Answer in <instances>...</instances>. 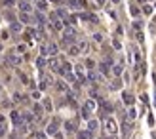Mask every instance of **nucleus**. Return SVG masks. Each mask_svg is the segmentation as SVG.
I'll use <instances>...</instances> for the list:
<instances>
[{
    "label": "nucleus",
    "mask_w": 156,
    "mask_h": 139,
    "mask_svg": "<svg viewBox=\"0 0 156 139\" xmlns=\"http://www.w3.org/2000/svg\"><path fill=\"white\" fill-rule=\"evenodd\" d=\"M90 80H97V74L95 73H90Z\"/></svg>",
    "instance_id": "obj_29"
},
{
    "label": "nucleus",
    "mask_w": 156,
    "mask_h": 139,
    "mask_svg": "<svg viewBox=\"0 0 156 139\" xmlns=\"http://www.w3.org/2000/svg\"><path fill=\"white\" fill-rule=\"evenodd\" d=\"M53 29H55V31H61V29H63V23H61L55 15H53Z\"/></svg>",
    "instance_id": "obj_6"
},
{
    "label": "nucleus",
    "mask_w": 156,
    "mask_h": 139,
    "mask_svg": "<svg viewBox=\"0 0 156 139\" xmlns=\"http://www.w3.org/2000/svg\"><path fill=\"white\" fill-rule=\"evenodd\" d=\"M21 21H25V23L29 21V15H27V13H21Z\"/></svg>",
    "instance_id": "obj_26"
},
{
    "label": "nucleus",
    "mask_w": 156,
    "mask_h": 139,
    "mask_svg": "<svg viewBox=\"0 0 156 139\" xmlns=\"http://www.w3.org/2000/svg\"><path fill=\"white\" fill-rule=\"evenodd\" d=\"M112 74H114V76H120V74H122V67H120V65H114V67H112Z\"/></svg>",
    "instance_id": "obj_13"
},
{
    "label": "nucleus",
    "mask_w": 156,
    "mask_h": 139,
    "mask_svg": "<svg viewBox=\"0 0 156 139\" xmlns=\"http://www.w3.org/2000/svg\"><path fill=\"white\" fill-rule=\"evenodd\" d=\"M25 120L27 122H32V114H25Z\"/></svg>",
    "instance_id": "obj_28"
},
{
    "label": "nucleus",
    "mask_w": 156,
    "mask_h": 139,
    "mask_svg": "<svg viewBox=\"0 0 156 139\" xmlns=\"http://www.w3.org/2000/svg\"><path fill=\"white\" fill-rule=\"evenodd\" d=\"M12 31H13V32H19V31H21V25H19V23H13V25H12Z\"/></svg>",
    "instance_id": "obj_16"
},
{
    "label": "nucleus",
    "mask_w": 156,
    "mask_h": 139,
    "mask_svg": "<svg viewBox=\"0 0 156 139\" xmlns=\"http://www.w3.org/2000/svg\"><path fill=\"white\" fill-rule=\"evenodd\" d=\"M137 13H139V10L135 8V6H131V15H137Z\"/></svg>",
    "instance_id": "obj_25"
},
{
    "label": "nucleus",
    "mask_w": 156,
    "mask_h": 139,
    "mask_svg": "<svg viewBox=\"0 0 156 139\" xmlns=\"http://www.w3.org/2000/svg\"><path fill=\"white\" fill-rule=\"evenodd\" d=\"M12 118H13V122H15V124H19V114H17L15 111L12 112Z\"/></svg>",
    "instance_id": "obj_20"
},
{
    "label": "nucleus",
    "mask_w": 156,
    "mask_h": 139,
    "mask_svg": "<svg viewBox=\"0 0 156 139\" xmlns=\"http://www.w3.org/2000/svg\"><path fill=\"white\" fill-rule=\"evenodd\" d=\"M19 10H21L23 13L31 12V4H29V2H25V0H21V2H19Z\"/></svg>",
    "instance_id": "obj_4"
},
{
    "label": "nucleus",
    "mask_w": 156,
    "mask_h": 139,
    "mask_svg": "<svg viewBox=\"0 0 156 139\" xmlns=\"http://www.w3.org/2000/svg\"><path fill=\"white\" fill-rule=\"evenodd\" d=\"M86 109H88V111H93V109H95V103H93V101H88V103H86Z\"/></svg>",
    "instance_id": "obj_15"
},
{
    "label": "nucleus",
    "mask_w": 156,
    "mask_h": 139,
    "mask_svg": "<svg viewBox=\"0 0 156 139\" xmlns=\"http://www.w3.org/2000/svg\"><path fill=\"white\" fill-rule=\"evenodd\" d=\"M129 135H131V126H129V122H124L122 124V137L129 139Z\"/></svg>",
    "instance_id": "obj_2"
},
{
    "label": "nucleus",
    "mask_w": 156,
    "mask_h": 139,
    "mask_svg": "<svg viewBox=\"0 0 156 139\" xmlns=\"http://www.w3.org/2000/svg\"><path fill=\"white\" fill-rule=\"evenodd\" d=\"M57 126H59V122L53 120L50 126H48V133H50V135H55V133H57Z\"/></svg>",
    "instance_id": "obj_3"
},
{
    "label": "nucleus",
    "mask_w": 156,
    "mask_h": 139,
    "mask_svg": "<svg viewBox=\"0 0 156 139\" xmlns=\"http://www.w3.org/2000/svg\"><path fill=\"white\" fill-rule=\"evenodd\" d=\"M78 51H80V48H78V46H72L71 50H69V54H71V55H76Z\"/></svg>",
    "instance_id": "obj_14"
},
{
    "label": "nucleus",
    "mask_w": 156,
    "mask_h": 139,
    "mask_svg": "<svg viewBox=\"0 0 156 139\" xmlns=\"http://www.w3.org/2000/svg\"><path fill=\"white\" fill-rule=\"evenodd\" d=\"M36 65H38V67H44V65H46V59H44V57H38Z\"/></svg>",
    "instance_id": "obj_18"
},
{
    "label": "nucleus",
    "mask_w": 156,
    "mask_h": 139,
    "mask_svg": "<svg viewBox=\"0 0 156 139\" xmlns=\"http://www.w3.org/2000/svg\"><path fill=\"white\" fill-rule=\"evenodd\" d=\"M6 133V118L4 116H0V137Z\"/></svg>",
    "instance_id": "obj_5"
},
{
    "label": "nucleus",
    "mask_w": 156,
    "mask_h": 139,
    "mask_svg": "<svg viewBox=\"0 0 156 139\" xmlns=\"http://www.w3.org/2000/svg\"><path fill=\"white\" fill-rule=\"evenodd\" d=\"M82 116H84V118H88V116H90V111H88V109L84 107V109H82Z\"/></svg>",
    "instance_id": "obj_23"
},
{
    "label": "nucleus",
    "mask_w": 156,
    "mask_h": 139,
    "mask_svg": "<svg viewBox=\"0 0 156 139\" xmlns=\"http://www.w3.org/2000/svg\"><path fill=\"white\" fill-rule=\"evenodd\" d=\"M65 130H67V132H74V130H76V124H74V122H67V124H65Z\"/></svg>",
    "instance_id": "obj_11"
},
{
    "label": "nucleus",
    "mask_w": 156,
    "mask_h": 139,
    "mask_svg": "<svg viewBox=\"0 0 156 139\" xmlns=\"http://www.w3.org/2000/svg\"><path fill=\"white\" fill-rule=\"evenodd\" d=\"M78 139H91V132L88 130V132H80L78 133Z\"/></svg>",
    "instance_id": "obj_8"
},
{
    "label": "nucleus",
    "mask_w": 156,
    "mask_h": 139,
    "mask_svg": "<svg viewBox=\"0 0 156 139\" xmlns=\"http://www.w3.org/2000/svg\"><path fill=\"white\" fill-rule=\"evenodd\" d=\"M34 112L36 114H42V107H40V105H34Z\"/></svg>",
    "instance_id": "obj_24"
},
{
    "label": "nucleus",
    "mask_w": 156,
    "mask_h": 139,
    "mask_svg": "<svg viewBox=\"0 0 156 139\" xmlns=\"http://www.w3.org/2000/svg\"><path fill=\"white\" fill-rule=\"evenodd\" d=\"M97 126H99V124H97V120H90V122H88V128H90V132L97 130Z\"/></svg>",
    "instance_id": "obj_12"
},
{
    "label": "nucleus",
    "mask_w": 156,
    "mask_h": 139,
    "mask_svg": "<svg viewBox=\"0 0 156 139\" xmlns=\"http://www.w3.org/2000/svg\"><path fill=\"white\" fill-rule=\"evenodd\" d=\"M36 139H46V135L44 133H36Z\"/></svg>",
    "instance_id": "obj_30"
},
{
    "label": "nucleus",
    "mask_w": 156,
    "mask_h": 139,
    "mask_svg": "<svg viewBox=\"0 0 156 139\" xmlns=\"http://www.w3.org/2000/svg\"><path fill=\"white\" fill-rule=\"evenodd\" d=\"M57 51H59V48H57L55 44H50V48H48V54H50V55H55Z\"/></svg>",
    "instance_id": "obj_9"
},
{
    "label": "nucleus",
    "mask_w": 156,
    "mask_h": 139,
    "mask_svg": "<svg viewBox=\"0 0 156 139\" xmlns=\"http://www.w3.org/2000/svg\"><path fill=\"white\" fill-rule=\"evenodd\" d=\"M118 88H120V82H118V80H114V82L110 84V90H118Z\"/></svg>",
    "instance_id": "obj_19"
},
{
    "label": "nucleus",
    "mask_w": 156,
    "mask_h": 139,
    "mask_svg": "<svg viewBox=\"0 0 156 139\" xmlns=\"http://www.w3.org/2000/svg\"><path fill=\"white\" fill-rule=\"evenodd\" d=\"M36 19H38V23H40V25L44 23V17H42V13H38V15H36Z\"/></svg>",
    "instance_id": "obj_27"
},
{
    "label": "nucleus",
    "mask_w": 156,
    "mask_h": 139,
    "mask_svg": "<svg viewBox=\"0 0 156 139\" xmlns=\"http://www.w3.org/2000/svg\"><path fill=\"white\" fill-rule=\"evenodd\" d=\"M143 12L147 13V15H150V13H152V8H150V6H145V8H143Z\"/></svg>",
    "instance_id": "obj_21"
},
{
    "label": "nucleus",
    "mask_w": 156,
    "mask_h": 139,
    "mask_svg": "<svg viewBox=\"0 0 156 139\" xmlns=\"http://www.w3.org/2000/svg\"><path fill=\"white\" fill-rule=\"evenodd\" d=\"M36 8H38V10H42V12H44V10L48 8V2H46V0H36Z\"/></svg>",
    "instance_id": "obj_7"
},
{
    "label": "nucleus",
    "mask_w": 156,
    "mask_h": 139,
    "mask_svg": "<svg viewBox=\"0 0 156 139\" xmlns=\"http://www.w3.org/2000/svg\"><path fill=\"white\" fill-rule=\"evenodd\" d=\"M0 50H2V46H0Z\"/></svg>",
    "instance_id": "obj_32"
},
{
    "label": "nucleus",
    "mask_w": 156,
    "mask_h": 139,
    "mask_svg": "<svg viewBox=\"0 0 156 139\" xmlns=\"http://www.w3.org/2000/svg\"><path fill=\"white\" fill-rule=\"evenodd\" d=\"M112 2H118V0H112Z\"/></svg>",
    "instance_id": "obj_31"
},
{
    "label": "nucleus",
    "mask_w": 156,
    "mask_h": 139,
    "mask_svg": "<svg viewBox=\"0 0 156 139\" xmlns=\"http://www.w3.org/2000/svg\"><path fill=\"white\" fill-rule=\"evenodd\" d=\"M124 101H126V105H131V103H133V95L126 92V93H124Z\"/></svg>",
    "instance_id": "obj_10"
},
{
    "label": "nucleus",
    "mask_w": 156,
    "mask_h": 139,
    "mask_svg": "<svg viewBox=\"0 0 156 139\" xmlns=\"http://www.w3.org/2000/svg\"><path fill=\"white\" fill-rule=\"evenodd\" d=\"M57 90H61V92H65V90H67V84H65V82H57Z\"/></svg>",
    "instance_id": "obj_17"
},
{
    "label": "nucleus",
    "mask_w": 156,
    "mask_h": 139,
    "mask_svg": "<svg viewBox=\"0 0 156 139\" xmlns=\"http://www.w3.org/2000/svg\"><path fill=\"white\" fill-rule=\"evenodd\" d=\"M10 61H12L13 65H17V63H21V59H19V57H10Z\"/></svg>",
    "instance_id": "obj_22"
},
{
    "label": "nucleus",
    "mask_w": 156,
    "mask_h": 139,
    "mask_svg": "<svg viewBox=\"0 0 156 139\" xmlns=\"http://www.w3.org/2000/svg\"><path fill=\"white\" fill-rule=\"evenodd\" d=\"M105 128H107V133H114V132H116V122L112 120V118H107Z\"/></svg>",
    "instance_id": "obj_1"
}]
</instances>
